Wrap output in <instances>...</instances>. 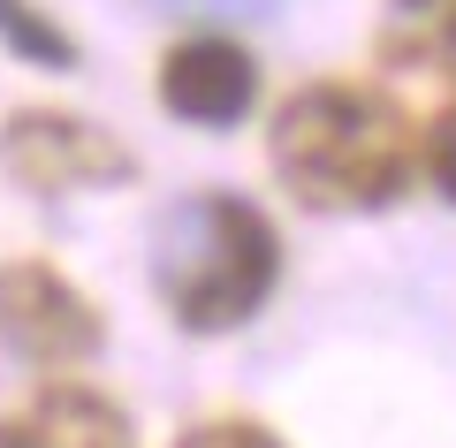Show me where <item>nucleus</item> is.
I'll return each mask as SVG.
<instances>
[{
  "instance_id": "obj_1",
  "label": "nucleus",
  "mask_w": 456,
  "mask_h": 448,
  "mask_svg": "<svg viewBox=\"0 0 456 448\" xmlns=\"http://www.w3.org/2000/svg\"><path fill=\"white\" fill-rule=\"evenodd\" d=\"M266 152L281 191L312 213H380L419 175V129L403 122V107L342 77L281 99Z\"/></svg>"
},
{
  "instance_id": "obj_2",
  "label": "nucleus",
  "mask_w": 456,
  "mask_h": 448,
  "mask_svg": "<svg viewBox=\"0 0 456 448\" xmlns=\"http://www.w3.org/2000/svg\"><path fill=\"white\" fill-rule=\"evenodd\" d=\"M281 281V236L251 198L198 191L160 213L152 228V289L175 327L191 335H228L274 297Z\"/></svg>"
},
{
  "instance_id": "obj_3",
  "label": "nucleus",
  "mask_w": 456,
  "mask_h": 448,
  "mask_svg": "<svg viewBox=\"0 0 456 448\" xmlns=\"http://www.w3.org/2000/svg\"><path fill=\"white\" fill-rule=\"evenodd\" d=\"M0 167L38 198H61V191H99V183H130L137 160L130 144L107 137L99 122L84 114H53V107H23L0 122Z\"/></svg>"
},
{
  "instance_id": "obj_4",
  "label": "nucleus",
  "mask_w": 456,
  "mask_h": 448,
  "mask_svg": "<svg viewBox=\"0 0 456 448\" xmlns=\"http://www.w3.org/2000/svg\"><path fill=\"white\" fill-rule=\"evenodd\" d=\"M99 305L46 258H8L0 266V342L46 372H69L99 350Z\"/></svg>"
},
{
  "instance_id": "obj_5",
  "label": "nucleus",
  "mask_w": 456,
  "mask_h": 448,
  "mask_svg": "<svg viewBox=\"0 0 456 448\" xmlns=\"http://www.w3.org/2000/svg\"><path fill=\"white\" fill-rule=\"evenodd\" d=\"M251 99H259V61H251L236 38L221 31H198V38H175L160 53V107L175 122H198V129H228L244 122Z\"/></svg>"
},
{
  "instance_id": "obj_6",
  "label": "nucleus",
  "mask_w": 456,
  "mask_h": 448,
  "mask_svg": "<svg viewBox=\"0 0 456 448\" xmlns=\"http://www.w3.org/2000/svg\"><path fill=\"white\" fill-rule=\"evenodd\" d=\"M23 441H31V448H137L130 441V418L114 411L99 387H77V380H53L46 395L31 403Z\"/></svg>"
},
{
  "instance_id": "obj_7",
  "label": "nucleus",
  "mask_w": 456,
  "mask_h": 448,
  "mask_svg": "<svg viewBox=\"0 0 456 448\" xmlns=\"http://www.w3.org/2000/svg\"><path fill=\"white\" fill-rule=\"evenodd\" d=\"M0 38L23 53V61H46V69H77V38L38 8V0H0Z\"/></svg>"
},
{
  "instance_id": "obj_8",
  "label": "nucleus",
  "mask_w": 456,
  "mask_h": 448,
  "mask_svg": "<svg viewBox=\"0 0 456 448\" xmlns=\"http://www.w3.org/2000/svg\"><path fill=\"white\" fill-rule=\"evenodd\" d=\"M419 167L434 175V191H441V198H456V107L419 137Z\"/></svg>"
},
{
  "instance_id": "obj_9",
  "label": "nucleus",
  "mask_w": 456,
  "mask_h": 448,
  "mask_svg": "<svg viewBox=\"0 0 456 448\" xmlns=\"http://www.w3.org/2000/svg\"><path fill=\"white\" fill-rule=\"evenodd\" d=\"M175 448H281L266 426H251V418H206V426H191Z\"/></svg>"
},
{
  "instance_id": "obj_10",
  "label": "nucleus",
  "mask_w": 456,
  "mask_h": 448,
  "mask_svg": "<svg viewBox=\"0 0 456 448\" xmlns=\"http://www.w3.org/2000/svg\"><path fill=\"white\" fill-rule=\"evenodd\" d=\"M411 16H426L419 53H434V61H441V77L456 84V0H426V8H411Z\"/></svg>"
},
{
  "instance_id": "obj_11",
  "label": "nucleus",
  "mask_w": 456,
  "mask_h": 448,
  "mask_svg": "<svg viewBox=\"0 0 456 448\" xmlns=\"http://www.w3.org/2000/svg\"><path fill=\"white\" fill-rule=\"evenodd\" d=\"M0 448H31V441H23V426H0Z\"/></svg>"
},
{
  "instance_id": "obj_12",
  "label": "nucleus",
  "mask_w": 456,
  "mask_h": 448,
  "mask_svg": "<svg viewBox=\"0 0 456 448\" xmlns=\"http://www.w3.org/2000/svg\"><path fill=\"white\" fill-rule=\"evenodd\" d=\"M206 8H244V16H251V8H266V0H206Z\"/></svg>"
}]
</instances>
